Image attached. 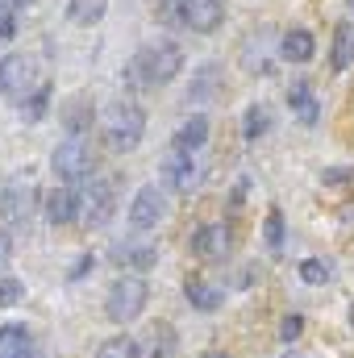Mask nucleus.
Masks as SVG:
<instances>
[{
    "mask_svg": "<svg viewBox=\"0 0 354 358\" xmlns=\"http://www.w3.org/2000/svg\"><path fill=\"white\" fill-rule=\"evenodd\" d=\"M351 4H354V0H351Z\"/></svg>",
    "mask_w": 354,
    "mask_h": 358,
    "instance_id": "nucleus-39",
    "label": "nucleus"
},
{
    "mask_svg": "<svg viewBox=\"0 0 354 358\" xmlns=\"http://www.w3.org/2000/svg\"><path fill=\"white\" fill-rule=\"evenodd\" d=\"M50 167H55V179H59V183H67V187L88 183L92 171H96L92 150H88V142H84V138H67V142H59V146H55V155H50Z\"/></svg>",
    "mask_w": 354,
    "mask_h": 358,
    "instance_id": "nucleus-4",
    "label": "nucleus"
},
{
    "mask_svg": "<svg viewBox=\"0 0 354 358\" xmlns=\"http://www.w3.org/2000/svg\"><path fill=\"white\" fill-rule=\"evenodd\" d=\"M34 88H38V84H34V59H25V55H4V59H0V96L25 100Z\"/></svg>",
    "mask_w": 354,
    "mask_h": 358,
    "instance_id": "nucleus-10",
    "label": "nucleus"
},
{
    "mask_svg": "<svg viewBox=\"0 0 354 358\" xmlns=\"http://www.w3.org/2000/svg\"><path fill=\"white\" fill-rule=\"evenodd\" d=\"M271 125H275V117H271V104H250L246 108V117H242V138L246 142H263L267 134H271Z\"/></svg>",
    "mask_w": 354,
    "mask_h": 358,
    "instance_id": "nucleus-18",
    "label": "nucleus"
},
{
    "mask_svg": "<svg viewBox=\"0 0 354 358\" xmlns=\"http://www.w3.org/2000/svg\"><path fill=\"white\" fill-rule=\"evenodd\" d=\"M46 108H50V84H38V88L21 100V117H25V121H42Z\"/></svg>",
    "mask_w": 354,
    "mask_h": 358,
    "instance_id": "nucleus-25",
    "label": "nucleus"
},
{
    "mask_svg": "<svg viewBox=\"0 0 354 358\" xmlns=\"http://www.w3.org/2000/svg\"><path fill=\"white\" fill-rule=\"evenodd\" d=\"M283 238H288V229H283V213L279 208H267V221H263V246L267 255H283Z\"/></svg>",
    "mask_w": 354,
    "mask_h": 358,
    "instance_id": "nucleus-22",
    "label": "nucleus"
},
{
    "mask_svg": "<svg viewBox=\"0 0 354 358\" xmlns=\"http://www.w3.org/2000/svg\"><path fill=\"white\" fill-rule=\"evenodd\" d=\"M296 358H300V355H296Z\"/></svg>",
    "mask_w": 354,
    "mask_h": 358,
    "instance_id": "nucleus-40",
    "label": "nucleus"
},
{
    "mask_svg": "<svg viewBox=\"0 0 354 358\" xmlns=\"http://www.w3.org/2000/svg\"><path fill=\"white\" fill-rule=\"evenodd\" d=\"M113 213H117V187L108 179H88V187H84V217L80 221L88 229H100V225L113 221Z\"/></svg>",
    "mask_w": 354,
    "mask_h": 358,
    "instance_id": "nucleus-7",
    "label": "nucleus"
},
{
    "mask_svg": "<svg viewBox=\"0 0 354 358\" xmlns=\"http://www.w3.org/2000/svg\"><path fill=\"white\" fill-rule=\"evenodd\" d=\"M104 8H108V0H67V17L76 25H96L104 17Z\"/></svg>",
    "mask_w": 354,
    "mask_h": 358,
    "instance_id": "nucleus-23",
    "label": "nucleus"
},
{
    "mask_svg": "<svg viewBox=\"0 0 354 358\" xmlns=\"http://www.w3.org/2000/svg\"><path fill=\"white\" fill-rule=\"evenodd\" d=\"M88 125H92V104L71 100V108H67V138H84Z\"/></svg>",
    "mask_w": 354,
    "mask_h": 358,
    "instance_id": "nucleus-27",
    "label": "nucleus"
},
{
    "mask_svg": "<svg viewBox=\"0 0 354 358\" xmlns=\"http://www.w3.org/2000/svg\"><path fill=\"white\" fill-rule=\"evenodd\" d=\"M155 338H159V342H155V358H167L171 350H176V338H171V325H159V329H155Z\"/></svg>",
    "mask_w": 354,
    "mask_h": 358,
    "instance_id": "nucleus-31",
    "label": "nucleus"
},
{
    "mask_svg": "<svg viewBox=\"0 0 354 358\" xmlns=\"http://www.w3.org/2000/svg\"><path fill=\"white\" fill-rule=\"evenodd\" d=\"M25 358H46V355H42V350H38V346H29V355H25Z\"/></svg>",
    "mask_w": 354,
    "mask_h": 358,
    "instance_id": "nucleus-37",
    "label": "nucleus"
},
{
    "mask_svg": "<svg viewBox=\"0 0 354 358\" xmlns=\"http://www.w3.org/2000/svg\"><path fill=\"white\" fill-rule=\"evenodd\" d=\"M159 171H163V183H167L171 192H179V196H187V192L200 187V167H196V159L183 155V150H171Z\"/></svg>",
    "mask_w": 354,
    "mask_h": 358,
    "instance_id": "nucleus-13",
    "label": "nucleus"
},
{
    "mask_svg": "<svg viewBox=\"0 0 354 358\" xmlns=\"http://www.w3.org/2000/svg\"><path fill=\"white\" fill-rule=\"evenodd\" d=\"M17 34V21H13V8H0V38H13Z\"/></svg>",
    "mask_w": 354,
    "mask_h": 358,
    "instance_id": "nucleus-33",
    "label": "nucleus"
},
{
    "mask_svg": "<svg viewBox=\"0 0 354 358\" xmlns=\"http://www.w3.org/2000/svg\"><path fill=\"white\" fill-rule=\"evenodd\" d=\"M321 183H330V187H338V183H354V167H330Z\"/></svg>",
    "mask_w": 354,
    "mask_h": 358,
    "instance_id": "nucleus-32",
    "label": "nucleus"
},
{
    "mask_svg": "<svg viewBox=\"0 0 354 358\" xmlns=\"http://www.w3.org/2000/svg\"><path fill=\"white\" fill-rule=\"evenodd\" d=\"M179 21L196 34H213L225 21V0H179Z\"/></svg>",
    "mask_w": 354,
    "mask_h": 358,
    "instance_id": "nucleus-12",
    "label": "nucleus"
},
{
    "mask_svg": "<svg viewBox=\"0 0 354 358\" xmlns=\"http://www.w3.org/2000/svg\"><path fill=\"white\" fill-rule=\"evenodd\" d=\"M300 334H304V317H300V313H288V317L279 321V342H283V346H292Z\"/></svg>",
    "mask_w": 354,
    "mask_h": 358,
    "instance_id": "nucleus-29",
    "label": "nucleus"
},
{
    "mask_svg": "<svg viewBox=\"0 0 354 358\" xmlns=\"http://www.w3.org/2000/svg\"><path fill=\"white\" fill-rule=\"evenodd\" d=\"M25 300V283L13 275H0V308H17Z\"/></svg>",
    "mask_w": 354,
    "mask_h": 358,
    "instance_id": "nucleus-28",
    "label": "nucleus"
},
{
    "mask_svg": "<svg viewBox=\"0 0 354 358\" xmlns=\"http://www.w3.org/2000/svg\"><path fill=\"white\" fill-rule=\"evenodd\" d=\"M96 358H142V346H138V338H129V334H121V338H108Z\"/></svg>",
    "mask_w": 354,
    "mask_h": 358,
    "instance_id": "nucleus-26",
    "label": "nucleus"
},
{
    "mask_svg": "<svg viewBox=\"0 0 354 358\" xmlns=\"http://www.w3.org/2000/svg\"><path fill=\"white\" fill-rule=\"evenodd\" d=\"M29 346H34V334H29L21 321L0 325V358H25Z\"/></svg>",
    "mask_w": 354,
    "mask_h": 358,
    "instance_id": "nucleus-17",
    "label": "nucleus"
},
{
    "mask_svg": "<svg viewBox=\"0 0 354 358\" xmlns=\"http://www.w3.org/2000/svg\"><path fill=\"white\" fill-rule=\"evenodd\" d=\"M179 67H183L179 46L176 42H159V46H146V50H138V55L129 59L125 80H129L134 88H163V84H171L179 76Z\"/></svg>",
    "mask_w": 354,
    "mask_h": 358,
    "instance_id": "nucleus-1",
    "label": "nucleus"
},
{
    "mask_svg": "<svg viewBox=\"0 0 354 358\" xmlns=\"http://www.w3.org/2000/svg\"><path fill=\"white\" fill-rule=\"evenodd\" d=\"M8 259H13V238L0 229V275H4V267H8Z\"/></svg>",
    "mask_w": 354,
    "mask_h": 358,
    "instance_id": "nucleus-34",
    "label": "nucleus"
},
{
    "mask_svg": "<svg viewBox=\"0 0 354 358\" xmlns=\"http://www.w3.org/2000/svg\"><path fill=\"white\" fill-rule=\"evenodd\" d=\"M300 283H309V287H321V283H330L334 279V263L330 259H300Z\"/></svg>",
    "mask_w": 354,
    "mask_h": 358,
    "instance_id": "nucleus-24",
    "label": "nucleus"
},
{
    "mask_svg": "<svg viewBox=\"0 0 354 358\" xmlns=\"http://www.w3.org/2000/svg\"><path fill=\"white\" fill-rule=\"evenodd\" d=\"M204 142H208V117H204V113L183 117V121H179V129H176V150H183V155H196Z\"/></svg>",
    "mask_w": 354,
    "mask_h": 358,
    "instance_id": "nucleus-15",
    "label": "nucleus"
},
{
    "mask_svg": "<svg viewBox=\"0 0 354 358\" xmlns=\"http://www.w3.org/2000/svg\"><path fill=\"white\" fill-rule=\"evenodd\" d=\"M242 200H246V179H238V183H234V192H229V208L238 213V208H242Z\"/></svg>",
    "mask_w": 354,
    "mask_h": 358,
    "instance_id": "nucleus-35",
    "label": "nucleus"
},
{
    "mask_svg": "<svg viewBox=\"0 0 354 358\" xmlns=\"http://www.w3.org/2000/svg\"><path fill=\"white\" fill-rule=\"evenodd\" d=\"M200 358H234V355H225V350H204Z\"/></svg>",
    "mask_w": 354,
    "mask_h": 358,
    "instance_id": "nucleus-36",
    "label": "nucleus"
},
{
    "mask_svg": "<svg viewBox=\"0 0 354 358\" xmlns=\"http://www.w3.org/2000/svg\"><path fill=\"white\" fill-rule=\"evenodd\" d=\"M346 321H351V329H354V304H351V313H346Z\"/></svg>",
    "mask_w": 354,
    "mask_h": 358,
    "instance_id": "nucleus-38",
    "label": "nucleus"
},
{
    "mask_svg": "<svg viewBox=\"0 0 354 358\" xmlns=\"http://www.w3.org/2000/svg\"><path fill=\"white\" fill-rule=\"evenodd\" d=\"M163 213H167L163 187H159V183H142V187L134 192V200H129V225H134V229H155V225L163 221Z\"/></svg>",
    "mask_w": 354,
    "mask_h": 358,
    "instance_id": "nucleus-8",
    "label": "nucleus"
},
{
    "mask_svg": "<svg viewBox=\"0 0 354 358\" xmlns=\"http://www.w3.org/2000/svg\"><path fill=\"white\" fill-rule=\"evenodd\" d=\"M104 142H108V150H138V142H142V134H146V113L134 104V100H121V104H113L108 113H104Z\"/></svg>",
    "mask_w": 354,
    "mask_h": 358,
    "instance_id": "nucleus-3",
    "label": "nucleus"
},
{
    "mask_svg": "<svg viewBox=\"0 0 354 358\" xmlns=\"http://www.w3.org/2000/svg\"><path fill=\"white\" fill-rule=\"evenodd\" d=\"M108 259H113V267L117 271L138 275V271H150L155 263H159V246L146 242V238H125V242H113Z\"/></svg>",
    "mask_w": 354,
    "mask_h": 358,
    "instance_id": "nucleus-9",
    "label": "nucleus"
},
{
    "mask_svg": "<svg viewBox=\"0 0 354 358\" xmlns=\"http://www.w3.org/2000/svg\"><path fill=\"white\" fill-rule=\"evenodd\" d=\"M217 92H221V76H217V67L208 63V67L196 71V84L187 88V100H192V104H208V100H217Z\"/></svg>",
    "mask_w": 354,
    "mask_h": 358,
    "instance_id": "nucleus-20",
    "label": "nucleus"
},
{
    "mask_svg": "<svg viewBox=\"0 0 354 358\" xmlns=\"http://www.w3.org/2000/svg\"><path fill=\"white\" fill-rule=\"evenodd\" d=\"M42 213H46L50 225H71V221L84 217V192L59 183V187H50V192L42 196Z\"/></svg>",
    "mask_w": 354,
    "mask_h": 358,
    "instance_id": "nucleus-11",
    "label": "nucleus"
},
{
    "mask_svg": "<svg viewBox=\"0 0 354 358\" xmlns=\"http://www.w3.org/2000/svg\"><path fill=\"white\" fill-rule=\"evenodd\" d=\"M354 59V29L342 21L334 29V50H330V71H346V63Z\"/></svg>",
    "mask_w": 354,
    "mask_h": 358,
    "instance_id": "nucleus-21",
    "label": "nucleus"
},
{
    "mask_svg": "<svg viewBox=\"0 0 354 358\" xmlns=\"http://www.w3.org/2000/svg\"><path fill=\"white\" fill-rule=\"evenodd\" d=\"M146 300H150V287L142 275H121L108 283L104 292V317L113 325H134L142 313H146Z\"/></svg>",
    "mask_w": 354,
    "mask_h": 358,
    "instance_id": "nucleus-2",
    "label": "nucleus"
},
{
    "mask_svg": "<svg viewBox=\"0 0 354 358\" xmlns=\"http://www.w3.org/2000/svg\"><path fill=\"white\" fill-rule=\"evenodd\" d=\"M288 104H292V113H296V117H300L304 125H313V121L321 117V113H317V96H313V88H309L304 80L288 88Z\"/></svg>",
    "mask_w": 354,
    "mask_h": 358,
    "instance_id": "nucleus-19",
    "label": "nucleus"
},
{
    "mask_svg": "<svg viewBox=\"0 0 354 358\" xmlns=\"http://www.w3.org/2000/svg\"><path fill=\"white\" fill-rule=\"evenodd\" d=\"M183 296H187V304L196 313H217L225 304V287L213 283V279H204V275H187L183 279Z\"/></svg>",
    "mask_w": 354,
    "mask_h": 358,
    "instance_id": "nucleus-14",
    "label": "nucleus"
},
{
    "mask_svg": "<svg viewBox=\"0 0 354 358\" xmlns=\"http://www.w3.org/2000/svg\"><path fill=\"white\" fill-rule=\"evenodd\" d=\"M279 55H283L288 63H309V59L317 55V38H313L309 29H288L283 42H279Z\"/></svg>",
    "mask_w": 354,
    "mask_h": 358,
    "instance_id": "nucleus-16",
    "label": "nucleus"
},
{
    "mask_svg": "<svg viewBox=\"0 0 354 358\" xmlns=\"http://www.w3.org/2000/svg\"><path fill=\"white\" fill-rule=\"evenodd\" d=\"M92 267H96V255H92V250H84V255L71 263V271H67V283H80V279H84Z\"/></svg>",
    "mask_w": 354,
    "mask_h": 358,
    "instance_id": "nucleus-30",
    "label": "nucleus"
},
{
    "mask_svg": "<svg viewBox=\"0 0 354 358\" xmlns=\"http://www.w3.org/2000/svg\"><path fill=\"white\" fill-rule=\"evenodd\" d=\"M38 204H42V196H38V187H34L29 176H17L0 187V221L4 225H29Z\"/></svg>",
    "mask_w": 354,
    "mask_h": 358,
    "instance_id": "nucleus-5",
    "label": "nucleus"
},
{
    "mask_svg": "<svg viewBox=\"0 0 354 358\" xmlns=\"http://www.w3.org/2000/svg\"><path fill=\"white\" fill-rule=\"evenodd\" d=\"M187 246H192V255H196L200 263H225V259L234 255V225H225V221H204V225L192 229Z\"/></svg>",
    "mask_w": 354,
    "mask_h": 358,
    "instance_id": "nucleus-6",
    "label": "nucleus"
}]
</instances>
